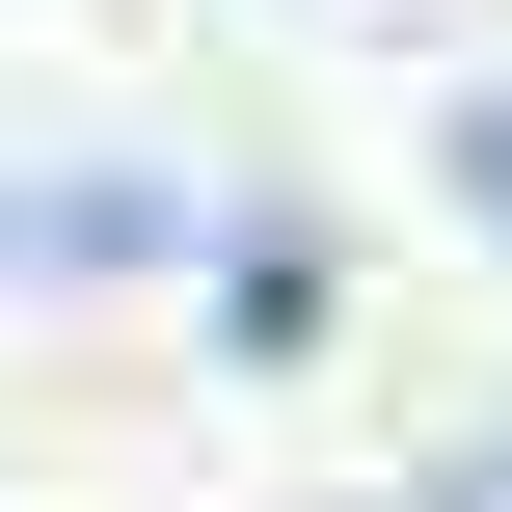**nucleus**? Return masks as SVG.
I'll return each mask as SVG.
<instances>
[{
  "label": "nucleus",
  "instance_id": "nucleus-1",
  "mask_svg": "<svg viewBox=\"0 0 512 512\" xmlns=\"http://www.w3.org/2000/svg\"><path fill=\"white\" fill-rule=\"evenodd\" d=\"M135 243H162V189H0V297H81Z\"/></svg>",
  "mask_w": 512,
  "mask_h": 512
},
{
  "label": "nucleus",
  "instance_id": "nucleus-2",
  "mask_svg": "<svg viewBox=\"0 0 512 512\" xmlns=\"http://www.w3.org/2000/svg\"><path fill=\"white\" fill-rule=\"evenodd\" d=\"M459 189H486V216H512V81H486V108H459Z\"/></svg>",
  "mask_w": 512,
  "mask_h": 512
}]
</instances>
